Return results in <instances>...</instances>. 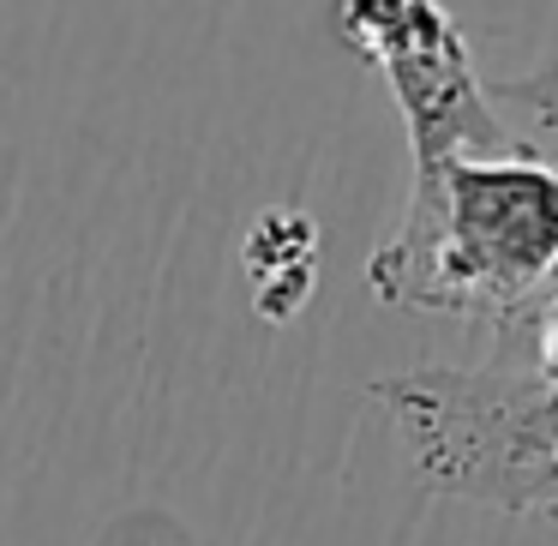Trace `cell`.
Listing matches in <instances>:
<instances>
[{"mask_svg":"<svg viewBox=\"0 0 558 546\" xmlns=\"http://www.w3.org/2000/svg\"><path fill=\"white\" fill-rule=\"evenodd\" d=\"M558 277V169L534 150L414 169L397 234L366 282L385 306L445 318H529Z\"/></svg>","mask_w":558,"mask_h":546,"instance_id":"1","label":"cell"},{"mask_svg":"<svg viewBox=\"0 0 558 546\" xmlns=\"http://www.w3.org/2000/svg\"><path fill=\"white\" fill-rule=\"evenodd\" d=\"M337 37L378 66L402 109L414 169L445 157H510L522 150L481 85L469 37L445 0H337Z\"/></svg>","mask_w":558,"mask_h":546,"instance_id":"2","label":"cell"},{"mask_svg":"<svg viewBox=\"0 0 558 546\" xmlns=\"http://www.w3.org/2000/svg\"><path fill=\"white\" fill-rule=\"evenodd\" d=\"M498 97L505 102H522V109H534L541 121L558 126V54L541 66H529L522 78H510V85H498Z\"/></svg>","mask_w":558,"mask_h":546,"instance_id":"3","label":"cell"},{"mask_svg":"<svg viewBox=\"0 0 558 546\" xmlns=\"http://www.w3.org/2000/svg\"><path fill=\"white\" fill-rule=\"evenodd\" d=\"M529 349H534L529 373L558 397V294H553V301H541V306L529 313Z\"/></svg>","mask_w":558,"mask_h":546,"instance_id":"4","label":"cell"}]
</instances>
